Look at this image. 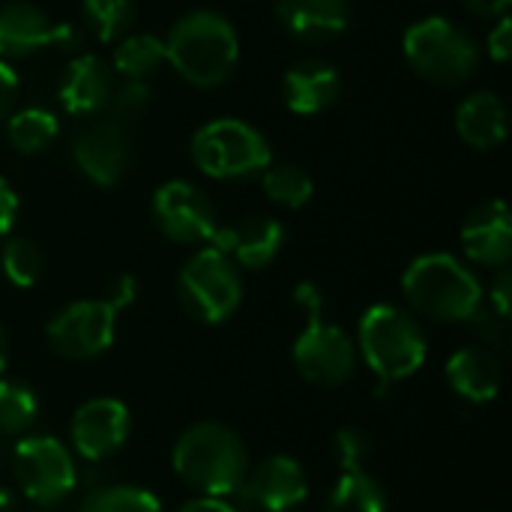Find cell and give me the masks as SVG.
Masks as SVG:
<instances>
[{
	"label": "cell",
	"mask_w": 512,
	"mask_h": 512,
	"mask_svg": "<svg viewBox=\"0 0 512 512\" xmlns=\"http://www.w3.org/2000/svg\"><path fill=\"white\" fill-rule=\"evenodd\" d=\"M171 465L174 474L201 498H228L240 492L249 474V450L234 429L204 420L177 438Z\"/></svg>",
	"instance_id": "6da1fadb"
},
{
	"label": "cell",
	"mask_w": 512,
	"mask_h": 512,
	"mask_svg": "<svg viewBox=\"0 0 512 512\" xmlns=\"http://www.w3.org/2000/svg\"><path fill=\"white\" fill-rule=\"evenodd\" d=\"M165 57L192 87H219L240 63V36L225 15L192 9L168 30Z\"/></svg>",
	"instance_id": "7a4b0ae2"
},
{
	"label": "cell",
	"mask_w": 512,
	"mask_h": 512,
	"mask_svg": "<svg viewBox=\"0 0 512 512\" xmlns=\"http://www.w3.org/2000/svg\"><path fill=\"white\" fill-rule=\"evenodd\" d=\"M408 306L438 324H468L483 306V285L474 270L450 252H429L408 264L402 276Z\"/></svg>",
	"instance_id": "3957f363"
},
{
	"label": "cell",
	"mask_w": 512,
	"mask_h": 512,
	"mask_svg": "<svg viewBox=\"0 0 512 512\" xmlns=\"http://www.w3.org/2000/svg\"><path fill=\"white\" fill-rule=\"evenodd\" d=\"M357 357L381 381L378 393L417 375L429 357V342L417 318L393 303H375L363 312L357 330Z\"/></svg>",
	"instance_id": "277c9868"
},
{
	"label": "cell",
	"mask_w": 512,
	"mask_h": 512,
	"mask_svg": "<svg viewBox=\"0 0 512 512\" xmlns=\"http://www.w3.org/2000/svg\"><path fill=\"white\" fill-rule=\"evenodd\" d=\"M297 306L306 312V327L297 336L291 357L297 372L315 387H342L357 372V345L354 339L324 318V297L312 282L297 285Z\"/></svg>",
	"instance_id": "5b68a950"
},
{
	"label": "cell",
	"mask_w": 512,
	"mask_h": 512,
	"mask_svg": "<svg viewBox=\"0 0 512 512\" xmlns=\"http://www.w3.org/2000/svg\"><path fill=\"white\" fill-rule=\"evenodd\" d=\"M402 51L411 69L438 87H459L480 66L477 39L441 15L414 21L402 36Z\"/></svg>",
	"instance_id": "8992f818"
},
{
	"label": "cell",
	"mask_w": 512,
	"mask_h": 512,
	"mask_svg": "<svg viewBox=\"0 0 512 512\" xmlns=\"http://www.w3.org/2000/svg\"><path fill=\"white\" fill-rule=\"evenodd\" d=\"M192 162L213 180H243L270 165V144L246 120L216 117L192 135Z\"/></svg>",
	"instance_id": "52a82bcc"
},
{
	"label": "cell",
	"mask_w": 512,
	"mask_h": 512,
	"mask_svg": "<svg viewBox=\"0 0 512 512\" xmlns=\"http://www.w3.org/2000/svg\"><path fill=\"white\" fill-rule=\"evenodd\" d=\"M177 300L183 312L201 324L228 321L243 300L240 267L216 246L195 252L177 276Z\"/></svg>",
	"instance_id": "ba28073f"
},
{
	"label": "cell",
	"mask_w": 512,
	"mask_h": 512,
	"mask_svg": "<svg viewBox=\"0 0 512 512\" xmlns=\"http://www.w3.org/2000/svg\"><path fill=\"white\" fill-rule=\"evenodd\" d=\"M12 474L27 501L51 507L75 492L78 468L63 441L51 435H27L12 450Z\"/></svg>",
	"instance_id": "9c48e42d"
},
{
	"label": "cell",
	"mask_w": 512,
	"mask_h": 512,
	"mask_svg": "<svg viewBox=\"0 0 512 512\" xmlns=\"http://www.w3.org/2000/svg\"><path fill=\"white\" fill-rule=\"evenodd\" d=\"M117 306L105 300H75L63 306L45 327V339L54 354L66 360H93L114 345Z\"/></svg>",
	"instance_id": "30bf717a"
},
{
	"label": "cell",
	"mask_w": 512,
	"mask_h": 512,
	"mask_svg": "<svg viewBox=\"0 0 512 512\" xmlns=\"http://www.w3.org/2000/svg\"><path fill=\"white\" fill-rule=\"evenodd\" d=\"M153 222L180 246L210 243L219 228L213 201L189 180H168L153 192Z\"/></svg>",
	"instance_id": "8fae6325"
},
{
	"label": "cell",
	"mask_w": 512,
	"mask_h": 512,
	"mask_svg": "<svg viewBox=\"0 0 512 512\" xmlns=\"http://www.w3.org/2000/svg\"><path fill=\"white\" fill-rule=\"evenodd\" d=\"M51 45L72 51L78 45V30L66 21L48 18L39 6L24 0L0 6V60L30 57Z\"/></svg>",
	"instance_id": "7c38bea8"
},
{
	"label": "cell",
	"mask_w": 512,
	"mask_h": 512,
	"mask_svg": "<svg viewBox=\"0 0 512 512\" xmlns=\"http://www.w3.org/2000/svg\"><path fill=\"white\" fill-rule=\"evenodd\" d=\"M132 432V414L120 399H90L84 402L69 423L72 447L87 462H105L123 450Z\"/></svg>",
	"instance_id": "4fadbf2b"
},
{
	"label": "cell",
	"mask_w": 512,
	"mask_h": 512,
	"mask_svg": "<svg viewBox=\"0 0 512 512\" xmlns=\"http://www.w3.org/2000/svg\"><path fill=\"white\" fill-rule=\"evenodd\" d=\"M75 168L96 186H117L129 168V135L114 120H90L69 144Z\"/></svg>",
	"instance_id": "5bb4252c"
},
{
	"label": "cell",
	"mask_w": 512,
	"mask_h": 512,
	"mask_svg": "<svg viewBox=\"0 0 512 512\" xmlns=\"http://www.w3.org/2000/svg\"><path fill=\"white\" fill-rule=\"evenodd\" d=\"M243 498L261 512H291L309 498V477L291 456H270L240 486Z\"/></svg>",
	"instance_id": "9a60e30c"
},
{
	"label": "cell",
	"mask_w": 512,
	"mask_h": 512,
	"mask_svg": "<svg viewBox=\"0 0 512 512\" xmlns=\"http://www.w3.org/2000/svg\"><path fill=\"white\" fill-rule=\"evenodd\" d=\"M210 246L225 252L237 267L264 270L270 267L285 246V225L273 216H246L237 225H219Z\"/></svg>",
	"instance_id": "2e32d148"
},
{
	"label": "cell",
	"mask_w": 512,
	"mask_h": 512,
	"mask_svg": "<svg viewBox=\"0 0 512 512\" xmlns=\"http://www.w3.org/2000/svg\"><path fill=\"white\" fill-rule=\"evenodd\" d=\"M462 246L468 261L480 267H507L512 255V216L507 201L492 198L474 207L462 225Z\"/></svg>",
	"instance_id": "e0dca14e"
},
{
	"label": "cell",
	"mask_w": 512,
	"mask_h": 512,
	"mask_svg": "<svg viewBox=\"0 0 512 512\" xmlns=\"http://www.w3.org/2000/svg\"><path fill=\"white\" fill-rule=\"evenodd\" d=\"M111 93L114 69L96 54H78L57 84V99L72 117H99L108 108Z\"/></svg>",
	"instance_id": "ac0fdd59"
},
{
	"label": "cell",
	"mask_w": 512,
	"mask_h": 512,
	"mask_svg": "<svg viewBox=\"0 0 512 512\" xmlns=\"http://www.w3.org/2000/svg\"><path fill=\"white\" fill-rule=\"evenodd\" d=\"M279 24L300 42H327L348 30V0H276Z\"/></svg>",
	"instance_id": "d6986e66"
},
{
	"label": "cell",
	"mask_w": 512,
	"mask_h": 512,
	"mask_svg": "<svg viewBox=\"0 0 512 512\" xmlns=\"http://www.w3.org/2000/svg\"><path fill=\"white\" fill-rule=\"evenodd\" d=\"M342 93V78L327 60H300L282 78V99L294 114H321Z\"/></svg>",
	"instance_id": "ffe728a7"
},
{
	"label": "cell",
	"mask_w": 512,
	"mask_h": 512,
	"mask_svg": "<svg viewBox=\"0 0 512 512\" xmlns=\"http://www.w3.org/2000/svg\"><path fill=\"white\" fill-rule=\"evenodd\" d=\"M447 381H450L456 396L480 405V402L498 399L501 384H504V372H501V363H498L492 348L471 345V348H459L447 360Z\"/></svg>",
	"instance_id": "44dd1931"
},
{
	"label": "cell",
	"mask_w": 512,
	"mask_h": 512,
	"mask_svg": "<svg viewBox=\"0 0 512 512\" xmlns=\"http://www.w3.org/2000/svg\"><path fill=\"white\" fill-rule=\"evenodd\" d=\"M456 132L474 150L501 147L507 141V102L492 90L471 93L456 108Z\"/></svg>",
	"instance_id": "7402d4cb"
},
{
	"label": "cell",
	"mask_w": 512,
	"mask_h": 512,
	"mask_svg": "<svg viewBox=\"0 0 512 512\" xmlns=\"http://www.w3.org/2000/svg\"><path fill=\"white\" fill-rule=\"evenodd\" d=\"M390 495L384 483L366 471H345L327 495L324 512H387Z\"/></svg>",
	"instance_id": "603a6c76"
},
{
	"label": "cell",
	"mask_w": 512,
	"mask_h": 512,
	"mask_svg": "<svg viewBox=\"0 0 512 512\" xmlns=\"http://www.w3.org/2000/svg\"><path fill=\"white\" fill-rule=\"evenodd\" d=\"M168 63L165 57V39L153 33H129L120 36L114 48V72L126 81H147L153 72H159Z\"/></svg>",
	"instance_id": "cb8c5ba5"
},
{
	"label": "cell",
	"mask_w": 512,
	"mask_h": 512,
	"mask_svg": "<svg viewBox=\"0 0 512 512\" xmlns=\"http://www.w3.org/2000/svg\"><path fill=\"white\" fill-rule=\"evenodd\" d=\"M57 132H60V123L48 108H21L6 117V135L18 153L48 150Z\"/></svg>",
	"instance_id": "d4e9b609"
},
{
	"label": "cell",
	"mask_w": 512,
	"mask_h": 512,
	"mask_svg": "<svg viewBox=\"0 0 512 512\" xmlns=\"http://www.w3.org/2000/svg\"><path fill=\"white\" fill-rule=\"evenodd\" d=\"M261 183H264V195L285 210H300L315 195V183H312L309 171L300 165H288V162L267 165L261 171Z\"/></svg>",
	"instance_id": "484cf974"
},
{
	"label": "cell",
	"mask_w": 512,
	"mask_h": 512,
	"mask_svg": "<svg viewBox=\"0 0 512 512\" xmlns=\"http://www.w3.org/2000/svg\"><path fill=\"white\" fill-rule=\"evenodd\" d=\"M39 417V399L24 381L0 378V435H24Z\"/></svg>",
	"instance_id": "4316f807"
},
{
	"label": "cell",
	"mask_w": 512,
	"mask_h": 512,
	"mask_svg": "<svg viewBox=\"0 0 512 512\" xmlns=\"http://www.w3.org/2000/svg\"><path fill=\"white\" fill-rule=\"evenodd\" d=\"M0 270L15 288H33L45 270V255L30 237H9L0 249Z\"/></svg>",
	"instance_id": "83f0119b"
},
{
	"label": "cell",
	"mask_w": 512,
	"mask_h": 512,
	"mask_svg": "<svg viewBox=\"0 0 512 512\" xmlns=\"http://www.w3.org/2000/svg\"><path fill=\"white\" fill-rule=\"evenodd\" d=\"M78 512H162V501L144 486H102L81 501Z\"/></svg>",
	"instance_id": "f1b7e54d"
},
{
	"label": "cell",
	"mask_w": 512,
	"mask_h": 512,
	"mask_svg": "<svg viewBox=\"0 0 512 512\" xmlns=\"http://www.w3.org/2000/svg\"><path fill=\"white\" fill-rule=\"evenodd\" d=\"M81 12L99 42H117L126 36L135 18L132 0H81Z\"/></svg>",
	"instance_id": "f546056e"
},
{
	"label": "cell",
	"mask_w": 512,
	"mask_h": 512,
	"mask_svg": "<svg viewBox=\"0 0 512 512\" xmlns=\"http://www.w3.org/2000/svg\"><path fill=\"white\" fill-rule=\"evenodd\" d=\"M150 108V87L147 81H123L120 87H114L111 93V102H108V111H111V120L120 123L123 129L129 123H138Z\"/></svg>",
	"instance_id": "4dcf8cb0"
},
{
	"label": "cell",
	"mask_w": 512,
	"mask_h": 512,
	"mask_svg": "<svg viewBox=\"0 0 512 512\" xmlns=\"http://www.w3.org/2000/svg\"><path fill=\"white\" fill-rule=\"evenodd\" d=\"M333 453H336V465L339 471H363L372 453V441L366 432L360 429H339L333 438Z\"/></svg>",
	"instance_id": "1f68e13d"
},
{
	"label": "cell",
	"mask_w": 512,
	"mask_h": 512,
	"mask_svg": "<svg viewBox=\"0 0 512 512\" xmlns=\"http://www.w3.org/2000/svg\"><path fill=\"white\" fill-rule=\"evenodd\" d=\"M468 324H474V330L480 333V339L486 342V348H498V345H504L507 342V318H501L492 306H480L471 318H468Z\"/></svg>",
	"instance_id": "d6a6232c"
},
{
	"label": "cell",
	"mask_w": 512,
	"mask_h": 512,
	"mask_svg": "<svg viewBox=\"0 0 512 512\" xmlns=\"http://www.w3.org/2000/svg\"><path fill=\"white\" fill-rule=\"evenodd\" d=\"M486 48H489V57L495 63H507L512 48V21L510 15L498 18L495 27L489 30V39H486Z\"/></svg>",
	"instance_id": "836d02e7"
},
{
	"label": "cell",
	"mask_w": 512,
	"mask_h": 512,
	"mask_svg": "<svg viewBox=\"0 0 512 512\" xmlns=\"http://www.w3.org/2000/svg\"><path fill=\"white\" fill-rule=\"evenodd\" d=\"M510 300H512V273L507 267H498V276L489 288V306L510 321Z\"/></svg>",
	"instance_id": "e575fe53"
},
{
	"label": "cell",
	"mask_w": 512,
	"mask_h": 512,
	"mask_svg": "<svg viewBox=\"0 0 512 512\" xmlns=\"http://www.w3.org/2000/svg\"><path fill=\"white\" fill-rule=\"evenodd\" d=\"M15 99H18V75L6 60H0V120L12 114Z\"/></svg>",
	"instance_id": "d590c367"
},
{
	"label": "cell",
	"mask_w": 512,
	"mask_h": 512,
	"mask_svg": "<svg viewBox=\"0 0 512 512\" xmlns=\"http://www.w3.org/2000/svg\"><path fill=\"white\" fill-rule=\"evenodd\" d=\"M15 216H18V195L9 186V180L0 177V237H9Z\"/></svg>",
	"instance_id": "8d00e7d4"
},
{
	"label": "cell",
	"mask_w": 512,
	"mask_h": 512,
	"mask_svg": "<svg viewBox=\"0 0 512 512\" xmlns=\"http://www.w3.org/2000/svg\"><path fill=\"white\" fill-rule=\"evenodd\" d=\"M462 9H468L474 18H483V21H498L510 12L512 0H459Z\"/></svg>",
	"instance_id": "74e56055"
},
{
	"label": "cell",
	"mask_w": 512,
	"mask_h": 512,
	"mask_svg": "<svg viewBox=\"0 0 512 512\" xmlns=\"http://www.w3.org/2000/svg\"><path fill=\"white\" fill-rule=\"evenodd\" d=\"M108 300H111L117 309L129 306V303L135 300V279H132V276H120V279L111 285V294H108Z\"/></svg>",
	"instance_id": "f35d334b"
},
{
	"label": "cell",
	"mask_w": 512,
	"mask_h": 512,
	"mask_svg": "<svg viewBox=\"0 0 512 512\" xmlns=\"http://www.w3.org/2000/svg\"><path fill=\"white\" fill-rule=\"evenodd\" d=\"M177 512H237L225 498H195V501H186Z\"/></svg>",
	"instance_id": "ab89813d"
},
{
	"label": "cell",
	"mask_w": 512,
	"mask_h": 512,
	"mask_svg": "<svg viewBox=\"0 0 512 512\" xmlns=\"http://www.w3.org/2000/svg\"><path fill=\"white\" fill-rule=\"evenodd\" d=\"M6 360H9V339H6V330H3V324H0V375H3V369H6Z\"/></svg>",
	"instance_id": "60d3db41"
},
{
	"label": "cell",
	"mask_w": 512,
	"mask_h": 512,
	"mask_svg": "<svg viewBox=\"0 0 512 512\" xmlns=\"http://www.w3.org/2000/svg\"><path fill=\"white\" fill-rule=\"evenodd\" d=\"M6 507H12V498H9V492H6V489H0V512L6 510Z\"/></svg>",
	"instance_id": "b9f144b4"
},
{
	"label": "cell",
	"mask_w": 512,
	"mask_h": 512,
	"mask_svg": "<svg viewBox=\"0 0 512 512\" xmlns=\"http://www.w3.org/2000/svg\"><path fill=\"white\" fill-rule=\"evenodd\" d=\"M33 512H45V510H33Z\"/></svg>",
	"instance_id": "7bdbcfd3"
}]
</instances>
